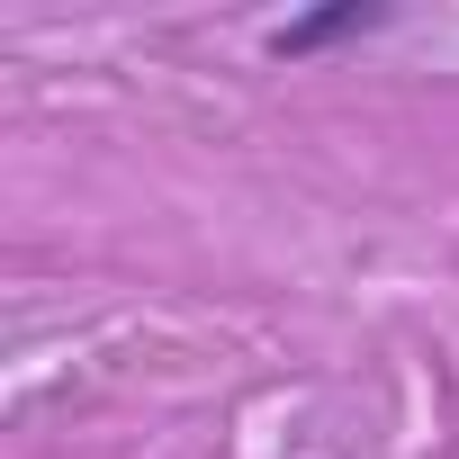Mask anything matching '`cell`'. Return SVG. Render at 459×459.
<instances>
[{
    "label": "cell",
    "mask_w": 459,
    "mask_h": 459,
    "mask_svg": "<svg viewBox=\"0 0 459 459\" xmlns=\"http://www.w3.org/2000/svg\"><path fill=\"white\" fill-rule=\"evenodd\" d=\"M378 28H396L387 0H342V10L280 19V28H271V55H280V64H298V55H325V46H351V37H378Z\"/></svg>",
    "instance_id": "6da1fadb"
}]
</instances>
